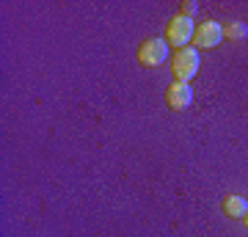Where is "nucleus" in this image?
<instances>
[{
  "mask_svg": "<svg viewBox=\"0 0 248 237\" xmlns=\"http://www.w3.org/2000/svg\"><path fill=\"white\" fill-rule=\"evenodd\" d=\"M193 102V91L187 83H171L169 91H166V105L171 111H187Z\"/></svg>",
  "mask_w": 248,
  "mask_h": 237,
  "instance_id": "20e7f679",
  "label": "nucleus"
},
{
  "mask_svg": "<svg viewBox=\"0 0 248 237\" xmlns=\"http://www.w3.org/2000/svg\"><path fill=\"white\" fill-rule=\"evenodd\" d=\"M169 58V44H166V39H146V42L138 47V61L143 63V66H160V63Z\"/></svg>",
  "mask_w": 248,
  "mask_h": 237,
  "instance_id": "7ed1b4c3",
  "label": "nucleus"
},
{
  "mask_svg": "<svg viewBox=\"0 0 248 237\" xmlns=\"http://www.w3.org/2000/svg\"><path fill=\"white\" fill-rule=\"evenodd\" d=\"M223 33H226V39H232V42H243V39L248 36V28L243 25L240 19H234V22H229V25H226V31H223Z\"/></svg>",
  "mask_w": 248,
  "mask_h": 237,
  "instance_id": "0eeeda50",
  "label": "nucleus"
},
{
  "mask_svg": "<svg viewBox=\"0 0 248 237\" xmlns=\"http://www.w3.org/2000/svg\"><path fill=\"white\" fill-rule=\"evenodd\" d=\"M171 72H174L177 83H187L199 72V50L196 47H182V50H177L174 58H171Z\"/></svg>",
  "mask_w": 248,
  "mask_h": 237,
  "instance_id": "f257e3e1",
  "label": "nucleus"
},
{
  "mask_svg": "<svg viewBox=\"0 0 248 237\" xmlns=\"http://www.w3.org/2000/svg\"><path fill=\"white\" fill-rule=\"evenodd\" d=\"M179 14H185V17H190V19H193V14H196V3H185Z\"/></svg>",
  "mask_w": 248,
  "mask_h": 237,
  "instance_id": "6e6552de",
  "label": "nucleus"
},
{
  "mask_svg": "<svg viewBox=\"0 0 248 237\" xmlns=\"http://www.w3.org/2000/svg\"><path fill=\"white\" fill-rule=\"evenodd\" d=\"M246 226H248V215H246Z\"/></svg>",
  "mask_w": 248,
  "mask_h": 237,
  "instance_id": "1a4fd4ad",
  "label": "nucleus"
},
{
  "mask_svg": "<svg viewBox=\"0 0 248 237\" xmlns=\"http://www.w3.org/2000/svg\"><path fill=\"white\" fill-rule=\"evenodd\" d=\"M193 33H196L193 19L185 17V14H177V17H171L169 28H166V44H174L177 50H182L187 42H193Z\"/></svg>",
  "mask_w": 248,
  "mask_h": 237,
  "instance_id": "f03ea898",
  "label": "nucleus"
},
{
  "mask_svg": "<svg viewBox=\"0 0 248 237\" xmlns=\"http://www.w3.org/2000/svg\"><path fill=\"white\" fill-rule=\"evenodd\" d=\"M221 39H223V25H218V22H202L193 33V44L196 47H204V50L221 44Z\"/></svg>",
  "mask_w": 248,
  "mask_h": 237,
  "instance_id": "39448f33",
  "label": "nucleus"
},
{
  "mask_svg": "<svg viewBox=\"0 0 248 237\" xmlns=\"http://www.w3.org/2000/svg\"><path fill=\"white\" fill-rule=\"evenodd\" d=\"M221 210L229 215V218H246L248 215V202L243 199V196H237V193H232V196H226L221 202Z\"/></svg>",
  "mask_w": 248,
  "mask_h": 237,
  "instance_id": "423d86ee",
  "label": "nucleus"
}]
</instances>
